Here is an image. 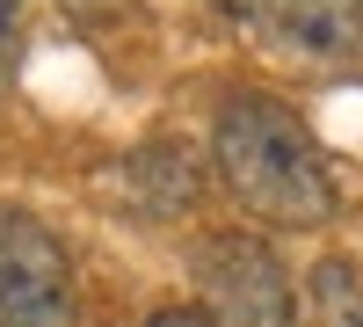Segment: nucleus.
<instances>
[{
	"mask_svg": "<svg viewBox=\"0 0 363 327\" xmlns=\"http://www.w3.org/2000/svg\"><path fill=\"white\" fill-rule=\"evenodd\" d=\"M211 167H218L225 196L255 226L313 233L342 211V182L327 167L313 124L284 95H262V87H233L218 102V116H211Z\"/></svg>",
	"mask_w": 363,
	"mask_h": 327,
	"instance_id": "1",
	"label": "nucleus"
},
{
	"mask_svg": "<svg viewBox=\"0 0 363 327\" xmlns=\"http://www.w3.org/2000/svg\"><path fill=\"white\" fill-rule=\"evenodd\" d=\"M189 277L218 327H298V313H306L284 255L262 233H203L189 248Z\"/></svg>",
	"mask_w": 363,
	"mask_h": 327,
	"instance_id": "2",
	"label": "nucleus"
},
{
	"mask_svg": "<svg viewBox=\"0 0 363 327\" xmlns=\"http://www.w3.org/2000/svg\"><path fill=\"white\" fill-rule=\"evenodd\" d=\"M80 277L66 240L37 218L0 204V327H73Z\"/></svg>",
	"mask_w": 363,
	"mask_h": 327,
	"instance_id": "3",
	"label": "nucleus"
},
{
	"mask_svg": "<svg viewBox=\"0 0 363 327\" xmlns=\"http://www.w3.org/2000/svg\"><path fill=\"white\" fill-rule=\"evenodd\" d=\"M247 29L306 73H363V0H240Z\"/></svg>",
	"mask_w": 363,
	"mask_h": 327,
	"instance_id": "4",
	"label": "nucleus"
},
{
	"mask_svg": "<svg viewBox=\"0 0 363 327\" xmlns=\"http://www.w3.org/2000/svg\"><path fill=\"white\" fill-rule=\"evenodd\" d=\"M116 196L138 218H189L203 196V160L182 138H145L138 153L116 160Z\"/></svg>",
	"mask_w": 363,
	"mask_h": 327,
	"instance_id": "5",
	"label": "nucleus"
},
{
	"mask_svg": "<svg viewBox=\"0 0 363 327\" xmlns=\"http://www.w3.org/2000/svg\"><path fill=\"white\" fill-rule=\"evenodd\" d=\"M298 299H306L313 327H363V262H349V255H320Z\"/></svg>",
	"mask_w": 363,
	"mask_h": 327,
	"instance_id": "6",
	"label": "nucleus"
},
{
	"mask_svg": "<svg viewBox=\"0 0 363 327\" xmlns=\"http://www.w3.org/2000/svg\"><path fill=\"white\" fill-rule=\"evenodd\" d=\"M22 37H29V0H0V87L22 66Z\"/></svg>",
	"mask_w": 363,
	"mask_h": 327,
	"instance_id": "7",
	"label": "nucleus"
},
{
	"mask_svg": "<svg viewBox=\"0 0 363 327\" xmlns=\"http://www.w3.org/2000/svg\"><path fill=\"white\" fill-rule=\"evenodd\" d=\"M138 327H218V320H211L203 306H160V313H145Z\"/></svg>",
	"mask_w": 363,
	"mask_h": 327,
	"instance_id": "8",
	"label": "nucleus"
}]
</instances>
